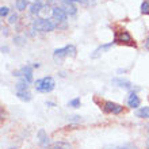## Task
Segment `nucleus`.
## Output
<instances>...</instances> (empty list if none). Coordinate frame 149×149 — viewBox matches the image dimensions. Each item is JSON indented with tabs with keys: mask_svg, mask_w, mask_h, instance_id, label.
<instances>
[{
	"mask_svg": "<svg viewBox=\"0 0 149 149\" xmlns=\"http://www.w3.org/2000/svg\"><path fill=\"white\" fill-rule=\"evenodd\" d=\"M29 6V1L27 0H16L15 1V7L16 10H19V11H24Z\"/></svg>",
	"mask_w": 149,
	"mask_h": 149,
	"instance_id": "18",
	"label": "nucleus"
},
{
	"mask_svg": "<svg viewBox=\"0 0 149 149\" xmlns=\"http://www.w3.org/2000/svg\"><path fill=\"white\" fill-rule=\"evenodd\" d=\"M3 34H4V36H8V31H7V29H3Z\"/></svg>",
	"mask_w": 149,
	"mask_h": 149,
	"instance_id": "27",
	"label": "nucleus"
},
{
	"mask_svg": "<svg viewBox=\"0 0 149 149\" xmlns=\"http://www.w3.org/2000/svg\"><path fill=\"white\" fill-rule=\"evenodd\" d=\"M114 43H121V45H127V46H136L134 39L129 34V31L126 30H119L115 31V37H114Z\"/></svg>",
	"mask_w": 149,
	"mask_h": 149,
	"instance_id": "4",
	"label": "nucleus"
},
{
	"mask_svg": "<svg viewBox=\"0 0 149 149\" xmlns=\"http://www.w3.org/2000/svg\"><path fill=\"white\" fill-rule=\"evenodd\" d=\"M14 74L18 76V77H22V80H24V81H27V83L33 81V68L29 67V65L23 67L19 72H15Z\"/></svg>",
	"mask_w": 149,
	"mask_h": 149,
	"instance_id": "5",
	"label": "nucleus"
},
{
	"mask_svg": "<svg viewBox=\"0 0 149 149\" xmlns=\"http://www.w3.org/2000/svg\"><path fill=\"white\" fill-rule=\"evenodd\" d=\"M33 27L38 30V31H43V33H49V31H53L57 24L56 22L50 19H42V18H37L34 22H33Z\"/></svg>",
	"mask_w": 149,
	"mask_h": 149,
	"instance_id": "1",
	"label": "nucleus"
},
{
	"mask_svg": "<svg viewBox=\"0 0 149 149\" xmlns=\"http://www.w3.org/2000/svg\"><path fill=\"white\" fill-rule=\"evenodd\" d=\"M52 149H72V145L67 141H57L50 145Z\"/></svg>",
	"mask_w": 149,
	"mask_h": 149,
	"instance_id": "13",
	"label": "nucleus"
},
{
	"mask_svg": "<svg viewBox=\"0 0 149 149\" xmlns=\"http://www.w3.org/2000/svg\"><path fill=\"white\" fill-rule=\"evenodd\" d=\"M71 107H80V99L79 98H76V99H72L71 102L68 103Z\"/></svg>",
	"mask_w": 149,
	"mask_h": 149,
	"instance_id": "20",
	"label": "nucleus"
},
{
	"mask_svg": "<svg viewBox=\"0 0 149 149\" xmlns=\"http://www.w3.org/2000/svg\"><path fill=\"white\" fill-rule=\"evenodd\" d=\"M16 96L19 99H22V100H24V102H29L30 99H31V94H30V91L29 90H19L16 91Z\"/></svg>",
	"mask_w": 149,
	"mask_h": 149,
	"instance_id": "12",
	"label": "nucleus"
},
{
	"mask_svg": "<svg viewBox=\"0 0 149 149\" xmlns=\"http://www.w3.org/2000/svg\"><path fill=\"white\" fill-rule=\"evenodd\" d=\"M113 84L121 87V88H125V90H130L132 88V83L129 80H123V79H119V77L113 79Z\"/></svg>",
	"mask_w": 149,
	"mask_h": 149,
	"instance_id": "8",
	"label": "nucleus"
},
{
	"mask_svg": "<svg viewBox=\"0 0 149 149\" xmlns=\"http://www.w3.org/2000/svg\"><path fill=\"white\" fill-rule=\"evenodd\" d=\"M16 22H18V15H16V14H12V15L8 18V23L14 24V23H16Z\"/></svg>",
	"mask_w": 149,
	"mask_h": 149,
	"instance_id": "22",
	"label": "nucleus"
},
{
	"mask_svg": "<svg viewBox=\"0 0 149 149\" xmlns=\"http://www.w3.org/2000/svg\"><path fill=\"white\" fill-rule=\"evenodd\" d=\"M141 12L142 14H149V3L148 1H144L141 4Z\"/></svg>",
	"mask_w": 149,
	"mask_h": 149,
	"instance_id": "19",
	"label": "nucleus"
},
{
	"mask_svg": "<svg viewBox=\"0 0 149 149\" xmlns=\"http://www.w3.org/2000/svg\"><path fill=\"white\" fill-rule=\"evenodd\" d=\"M113 43H114V42H111V43H106V45H102V46H99L98 49H96V50H95L94 53L91 54V57H92V58H98V57H99L100 54H102L103 52L109 50V49H110V47L113 46Z\"/></svg>",
	"mask_w": 149,
	"mask_h": 149,
	"instance_id": "11",
	"label": "nucleus"
},
{
	"mask_svg": "<svg viewBox=\"0 0 149 149\" xmlns=\"http://www.w3.org/2000/svg\"><path fill=\"white\" fill-rule=\"evenodd\" d=\"M136 115L138 118H149V107H141V109H138L136 111Z\"/></svg>",
	"mask_w": 149,
	"mask_h": 149,
	"instance_id": "15",
	"label": "nucleus"
},
{
	"mask_svg": "<svg viewBox=\"0 0 149 149\" xmlns=\"http://www.w3.org/2000/svg\"><path fill=\"white\" fill-rule=\"evenodd\" d=\"M68 119L72 122H80L81 121V117H79V115H72V117H68Z\"/></svg>",
	"mask_w": 149,
	"mask_h": 149,
	"instance_id": "23",
	"label": "nucleus"
},
{
	"mask_svg": "<svg viewBox=\"0 0 149 149\" xmlns=\"http://www.w3.org/2000/svg\"><path fill=\"white\" fill-rule=\"evenodd\" d=\"M38 140H39V145L43 146V148H47L49 146V137H47L46 132L43 129H41L38 132Z\"/></svg>",
	"mask_w": 149,
	"mask_h": 149,
	"instance_id": "9",
	"label": "nucleus"
},
{
	"mask_svg": "<svg viewBox=\"0 0 149 149\" xmlns=\"http://www.w3.org/2000/svg\"><path fill=\"white\" fill-rule=\"evenodd\" d=\"M64 1H67V3H74V1H80V0H64Z\"/></svg>",
	"mask_w": 149,
	"mask_h": 149,
	"instance_id": "26",
	"label": "nucleus"
},
{
	"mask_svg": "<svg viewBox=\"0 0 149 149\" xmlns=\"http://www.w3.org/2000/svg\"><path fill=\"white\" fill-rule=\"evenodd\" d=\"M67 12L64 11L63 7H54L53 10H52V16H53V19L57 22V23H60V22H65L67 20Z\"/></svg>",
	"mask_w": 149,
	"mask_h": 149,
	"instance_id": "7",
	"label": "nucleus"
},
{
	"mask_svg": "<svg viewBox=\"0 0 149 149\" xmlns=\"http://www.w3.org/2000/svg\"><path fill=\"white\" fill-rule=\"evenodd\" d=\"M104 149H137V146L132 145V144H123V145H109Z\"/></svg>",
	"mask_w": 149,
	"mask_h": 149,
	"instance_id": "17",
	"label": "nucleus"
},
{
	"mask_svg": "<svg viewBox=\"0 0 149 149\" xmlns=\"http://www.w3.org/2000/svg\"><path fill=\"white\" fill-rule=\"evenodd\" d=\"M63 8H64V11L67 12V14H69V15H74V14H76V7H74L72 3H67V1H65Z\"/></svg>",
	"mask_w": 149,
	"mask_h": 149,
	"instance_id": "16",
	"label": "nucleus"
},
{
	"mask_svg": "<svg viewBox=\"0 0 149 149\" xmlns=\"http://www.w3.org/2000/svg\"><path fill=\"white\" fill-rule=\"evenodd\" d=\"M146 129H148V130H149V125H148V126H146Z\"/></svg>",
	"mask_w": 149,
	"mask_h": 149,
	"instance_id": "29",
	"label": "nucleus"
},
{
	"mask_svg": "<svg viewBox=\"0 0 149 149\" xmlns=\"http://www.w3.org/2000/svg\"><path fill=\"white\" fill-rule=\"evenodd\" d=\"M15 41H16V43H18V45H23L24 38H23V37H16Z\"/></svg>",
	"mask_w": 149,
	"mask_h": 149,
	"instance_id": "24",
	"label": "nucleus"
},
{
	"mask_svg": "<svg viewBox=\"0 0 149 149\" xmlns=\"http://www.w3.org/2000/svg\"><path fill=\"white\" fill-rule=\"evenodd\" d=\"M146 149H149V140L146 141Z\"/></svg>",
	"mask_w": 149,
	"mask_h": 149,
	"instance_id": "28",
	"label": "nucleus"
},
{
	"mask_svg": "<svg viewBox=\"0 0 149 149\" xmlns=\"http://www.w3.org/2000/svg\"><path fill=\"white\" fill-rule=\"evenodd\" d=\"M145 47H146V49H148V50H149V37H148V38H146V41H145Z\"/></svg>",
	"mask_w": 149,
	"mask_h": 149,
	"instance_id": "25",
	"label": "nucleus"
},
{
	"mask_svg": "<svg viewBox=\"0 0 149 149\" xmlns=\"http://www.w3.org/2000/svg\"><path fill=\"white\" fill-rule=\"evenodd\" d=\"M103 110L109 114H121L123 111V107L114 102H104L103 103Z\"/></svg>",
	"mask_w": 149,
	"mask_h": 149,
	"instance_id": "6",
	"label": "nucleus"
},
{
	"mask_svg": "<svg viewBox=\"0 0 149 149\" xmlns=\"http://www.w3.org/2000/svg\"><path fill=\"white\" fill-rule=\"evenodd\" d=\"M8 14H10V10H8L7 7H4V6H3V7L0 8V16H1V18H4V16H7Z\"/></svg>",
	"mask_w": 149,
	"mask_h": 149,
	"instance_id": "21",
	"label": "nucleus"
},
{
	"mask_svg": "<svg viewBox=\"0 0 149 149\" xmlns=\"http://www.w3.org/2000/svg\"><path fill=\"white\" fill-rule=\"evenodd\" d=\"M41 8H42V3L41 1H36V3H33L30 6V12H31L33 15H38Z\"/></svg>",
	"mask_w": 149,
	"mask_h": 149,
	"instance_id": "14",
	"label": "nucleus"
},
{
	"mask_svg": "<svg viewBox=\"0 0 149 149\" xmlns=\"http://www.w3.org/2000/svg\"><path fill=\"white\" fill-rule=\"evenodd\" d=\"M68 56L76 57V47L73 45H68V46L61 47V49H56L54 53H53V58H54L56 63H60V61H63Z\"/></svg>",
	"mask_w": 149,
	"mask_h": 149,
	"instance_id": "3",
	"label": "nucleus"
},
{
	"mask_svg": "<svg viewBox=\"0 0 149 149\" xmlns=\"http://www.w3.org/2000/svg\"><path fill=\"white\" fill-rule=\"evenodd\" d=\"M54 87H56V81L54 79L50 77V76L42 77L36 81V90L38 92H50V91L54 90Z\"/></svg>",
	"mask_w": 149,
	"mask_h": 149,
	"instance_id": "2",
	"label": "nucleus"
},
{
	"mask_svg": "<svg viewBox=\"0 0 149 149\" xmlns=\"http://www.w3.org/2000/svg\"><path fill=\"white\" fill-rule=\"evenodd\" d=\"M140 98L137 96V94H134V92H132V94L129 95V98H127V104H129V107H132V109H137L138 106H140Z\"/></svg>",
	"mask_w": 149,
	"mask_h": 149,
	"instance_id": "10",
	"label": "nucleus"
}]
</instances>
